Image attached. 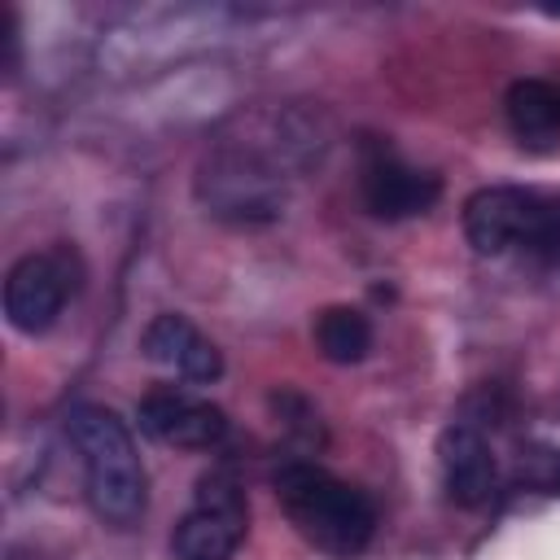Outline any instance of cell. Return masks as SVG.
<instances>
[{
    "instance_id": "9",
    "label": "cell",
    "mask_w": 560,
    "mask_h": 560,
    "mask_svg": "<svg viewBox=\"0 0 560 560\" xmlns=\"http://www.w3.org/2000/svg\"><path fill=\"white\" fill-rule=\"evenodd\" d=\"M140 350H144V359H153V363H162V368H171L175 376L197 381V385H210V381L223 376V354H219V346H214L192 319H184V315H175V311L149 319V328H144V337H140Z\"/></svg>"
},
{
    "instance_id": "2",
    "label": "cell",
    "mask_w": 560,
    "mask_h": 560,
    "mask_svg": "<svg viewBox=\"0 0 560 560\" xmlns=\"http://www.w3.org/2000/svg\"><path fill=\"white\" fill-rule=\"evenodd\" d=\"M66 433L88 472V499L101 521L136 525L144 516V464L136 455L131 429L96 402H83L66 416Z\"/></svg>"
},
{
    "instance_id": "5",
    "label": "cell",
    "mask_w": 560,
    "mask_h": 560,
    "mask_svg": "<svg viewBox=\"0 0 560 560\" xmlns=\"http://www.w3.org/2000/svg\"><path fill=\"white\" fill-rule=\"evenodd\" d=\"M74 289H79V262L66 245L26 254L4 276V315L18 332L39 337L61 319Z\"/></svg>"
},
{
    "instance_id": "7",
    "label": "cell",
    "mask_w": 560,
    "mask_h": 560,
    "mask_svg": "<svg viewBox=\"0 0 560 560\" xmlns=\"http://www.w3.org/2000/svg\"><path fill=\"white\" fill-rule=\"evenodd\" d=\"M359 188H363V206L376 219H411V214H424L442 197V179L438 175L402 162L389 149H372L363 158Z\"/></svg>"
},
{
    "instance_id": "6",
    "label": "cell",
    "mask_w": 560,
    "mask_h": 560,
    "mask_svg": "<svg viewBox=\"0 0 560 560\" xmlns=\"http://www.w3.org/2000/svg\"><path fill=\"white\" fill-rule=\"evenodd\" d=\"M140 433L179 451H210L228 438V416L210 398H197L179 385H153L136 407Z\"/></svg>"
},
{
    "instance_id": "1",
    "label": "cell",
    "mask_w": 560,
    "mask_h": 560,
    "mask_svg": "<svg viewBox=\"0 0 560 560\" xmlns=\"http://www.w3.org/2000/svg\"><path fill=\"white\" fill-rule=\"evenodd\" d=\"M271 490H276L284 516L293 521V529L315 551H324V556L350 560L376 534V508H372V499L359 486L332 477L328 468H319L311 459H284L271 472Z\"/></svg>"
},
{
    "instance_id": "3",
    "label": "cell",
    "mask_w": 560,
    "mask_h": 560,
    "mask_svg": "<svg viewBox=\"0 0 560 560\" xmlns=\"http://www.w3.org/2000/svg\"><path fill=\"white\" fill-rule=\"evenodd\" d=\"M464 236L477 254H525L560 262V201L516 184L477 188L464 201Z\"/></svg>"
},
{
    "instance_id": "10",
    "label": "cell",
    "mask_w": 560,
    "mask_h": 560,
    "mask_svg": "<svg viewBox=\"0 0 560 560\" xmlns=\"http://www.w3.org/2000/svg\"><path fill=\"white\" fill-rule=\"evenodd\" d=\"M508 127L529 149H556L560 144V88L547 79H516L503 96Z\"/></svg>"
},
{
    "instance_id": "4",
    "label": "cell",
    "mask_w": 560,
    "mask_h": 560,
    "mask_svg": "<svg viewBox=\"0 0 560 560\" xmlns=\"http://www.w3.org/2000/svg\"><path fill=\"white\" fill-rule=\"evenodd\" d=\"M249 529V503L232 468H210L197 481L192 508L171 534L175 560H232Z\"/></svg>"
},
{
    "instance_id": "8",
    "label": "cell",
    "mask_w": 560,
    "mask_h": 560,
    "mask_svg": "<svg viewBox=\"0 0 560 560\" xmlns=\"http://www.w3.org/2000/svg\"><path fill=\"white\" fill-rule=\"evenodd\" d=\"M438 464H442V486H446L451 503H459V508L490 503V494L499 486V464H494L481 429H472L468 420L446 424L438 438Z\"/></svg>"
},
{
    "instance_id": "11",
    "label": "cell",
    "mask_w": 560,
    "mask_h": 560,
    "mask_svg": "<svg viewBox=\"0 0 560 560\" xmlns=\"http://www.w3.org/2000/svg\"><path fill=\"white\" fill-rule=\"evenodd\" d=\"M315 346L328 363H359L372 350V319L359 306H324L315 315Z\"/></svg>"
}]
</instances>
